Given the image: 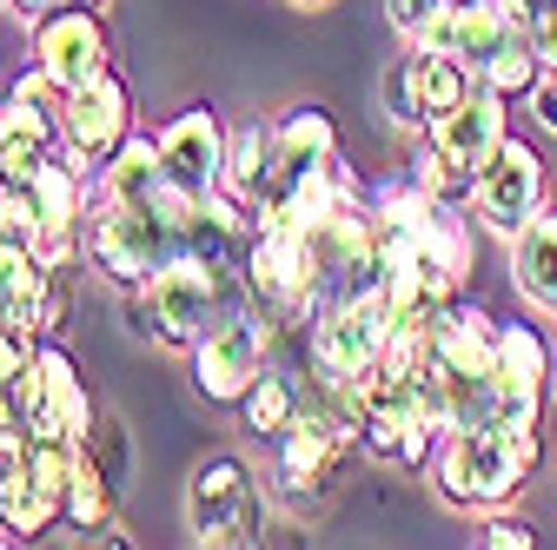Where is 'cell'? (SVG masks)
<instances>
[{
    "label": "cell",
    "mask_w": 557,
    "mask_h": 550,
    "mask_svg": "<svg viewBox=\"0 0 557 550\" xmlns=\"http://www.w3.org/2000/svg\"><path fill=\"white\" fill-rule=\"evenodd\" d=\"M550 205V166H544V153L531 147V140H518V133H505V147L492 153V166L478 173V186H471V213H478V226L484 233H498L505 246L544 213Z\"/></svg>",
    "instance_id": "9c48e42d"
},
{
    "label": "cell",
    "mask_w": 557,
    "mask_h": 550,
    "mask_svg": "<svg viewBox=\"0 0 557 550\" xmlns=\"http://www.w3.org/2000/svg\"><path fill=\"white\" fill-rule=\"evenodd\" d=\"M411 53H418V93H425V113H432V120L451 113V107L471 93L478 74H471L465 60H451V53H432V47H411ZM432 120H425V126H432Z\"/></svg>",
    "instance_id": "4316f807"
},
{
    "label": "cell",
    "mask_w": 557,
    "mask_h": 550,
    "mask_svg": "<svg viewBox=\"0 0 557 550\" xmlns=\"http://www.w3.org/2000/svg\"><path fill=\"white\" fill-rule=\"evenodd\" d=\"M524 107H531V120H537L544 140H557V74H550V66L537 74V87L524 93Z\"/></svg>",
    "instance_id": "d6a6232c"
},
{
    "label": "cell",
    "mask_w": 557,
    "mask_h": 550,
    "mask_svg": "<svg viewBox=\"0 0 557 550\" xmlns=\"http://www.w3.org/2000/svg\"><path fill=\"white\" fill-rule=\"evenodd\" d=\"M272 147H278V179H272V192L293 186V179H306V173H319V166H332V160H338V120H332V107L299 100L293 113H278V120H272ZM272 192H265V199H272Z\"/></svg>",
    "instance_id": "e0dca14e"
},
{
    "label": "cell",
    "mask_w": 557,
    "mask_h": 550,
    "mask_svg": "<svg viewBox=\"0 0 557 550\" xmlns=\"http://www.w3.org/2000/svg\"><path fill=\"white\" fill-rule=\"evenodd\" d=\"M0 524H8L14 543H21V537H47V530L60 524V504H53V491L34 477L27 451H14L8 464H0Z\"/></svg>",
    "instance_id": "7402d4cb"
},
{
    "label": "cell",
    "mask_w": 557,
    "mask_h": 550,
    "mask_svg": "<svg viewBox=\"0 0 557 550\" xmlns=\"http://www.w3.org/2000/svg\"><path fill=\"white\" fill-rule=\"evenodd\" d=\"M272 451H278V485H286L293 498H325L332 485H338V471H345V458H352L359 445L345 438L325 411H299V418L272 438Z\"/></svg>",
    "instance_id": "4fadbf2b"
},
{
    "label": "cell",
    "mask_w": 557,
    "mask_h": 550,
    "mask_svg": "<svg viewBox=\"0 0 557 550\" xmlns=\"http://www.w3.org/2000/svg\"><path fill=\"white\" fill-rule=\"evenodd\" d=\"M405 47H432V53H451L465 60L478 80H492L505 100H524L544 74V60L531 47V34L518 27L511 0H445V8L418 27V40Z\"/></svg>",
    "instance_id": "7a4b0ae2"
},
{
    "label": "cell",
    "mask_w": 557,
    "mask_h": 550,
    "mask_svg": "<svg viewBox=\"0 0 557 550\" xmlns=\"http://www.w3.org/2000/svg\"><path fill=\"white\" fill-rule=\"evenodd\" d=\"M438 8H445V0H385V14H392L398 40H418V27H425Z\"/></svg>",
    "instance_id": "d590c367"
},
{
    "label": "cell",
    "mask_w": 557,
    "mask_h": 550,
    "mask_svg": "<svg viewBox=\"0 0 557 550\" xmlns=\"http://www.w3.org/2000/svg\"><path fill=\"white\" fill-rule=\"evenodd\" d=\"M392 318H398V312H392L385 279L366 286V292H345V299L319 305V312H312V332H306L312 372H325V378L379 372V359H385V346H392Z\"/></svg>",
    "instance_id": "52a82bcc"
},
{
    "label": "cell",
    "mask_w": 557,
    "mask_h": 550,
    "mask_svg": "<svg viewBox=\"0 0 557 550\" xmlns=\"http://www.w3.org/2000/svg\"><path fill=\"white\" fill-rule=\"evenodd\" d=\"M66 312H74V292H66V272H47V292H40V338L66 325Z\"/></svg>",
    "instance_id": "836d02e7"
},
{
    "label": "cell",
    "mask_w": 557,
    "mask_h": 550,
    "mask_svg": "<svg viewBox=\"0 0 557 550\" xmlns=\"http://www.w3.org/2000/svg\"><path fill=\"white\" fill-rule=\"evenodd\" d=\"M0 543H14V537H8V524H0Z\"/></svg>",
    "instance_id": "60d3db41"
},
{
    "label": "cell",
    "mask_w": 557,
    "mask_h": 550,
    "mask_svg": "<svg viewBox=\"0 0 557 550\" xmlns=\"http://www.w3.org/2000/svg\"><path fill=\"white\" fill-rule=\"evenodd\" d=\"M511 14H518V27L531 34L537 60L557 74V0H511Z\"/></svg>",
    "instance_id": "f546056e"
},
{
    "label": "cell",
    "mask_w": 557,
    "mask_h": 550,
    "mask_svg": "<svg viewBox=\"0 0 557 550\" xmlns=\"http://www.w3.org/2000/svg\"><path fill=\"white\" fill-rule=\"evenodd\" d=\"M272 179H278V147H272V126H259V120L233 126V133H226V173H220V186H226L233 199H246L252 213H259L265 192H272Z\"/></svg>",
    "instance_id": "44dd1931"
},
{
    "label": "cell",
    "mask_w": 557,
    "mask_h": 550,
    "mask_svg": "<svg viewBox=\"0 0 557 550\" xmlns=\"http://www.w3.org/2000/svg\"><path fill=\"white\" fill-rule=\"evenodd\" d=\"M239 305H252L246 265H206V259H173L139 292H126L133 338H153V346H173V352H186L206 325Z\"/></svg>",
    "instance_id": "3957f363"
},
{
    "label": "cell",
    "mask_w": 557,
    "mask_h": 550,
    "mask_svg": "<svg viewBox=\"0 0 557 550\" xmlns=\"http://www.w3.org/2000/svg\"><path fill=\"white\" fill-rule=\"evenodd\" d=\"M272 346H278V318L265 305H239L226 318H213L193 346H186V365H193V391L206 404H239L252 391V378L272 365Z\"/></svg>",
    "instance_id": "5b68a950"
},
{
    "label": "cell",
    "mask_w": 557,
    "mask_h": 550,
    "mask_svg": "<svg viewBox=\"0 0 557 550\" xmlns=\"http://www.w3.org/2000/svg\"><path fill=\"white\" fill-rule=\"evenodd\" d=\"M40 292H47V265L34 252L0 246V325H21L40 338Z\"/></svg>",
    "instance_id": "d4e9b609"
},
{
    "label": "cell",
    "mask_w": 557,
    "mask_h": 550,
    "mask_svg": "<svg viewBox=\"0 0 557 550\" xmlns=\"http://www.w3.org/2000/svg\"><path fill=\"white\" fill-rule=\"evenodd\" d=\"M425 133L451 153V166H465V173L478 179L484 166H492V153L505 147V133H511V100H505L492 80H471V93H465L451 113H438Z\"/></svg>",
    "instance_id": "9a60e30c"
},
{
    "label": "cell",
    "mask_w": 557,
    "mask_h": 550,
    "mask_svg": "<svg viewBox=\"0 0 557 550\" xmlns=\"http://www.w3.org/2000/svg\"><path fill=\"white\" fill-rule=\"evenodd\" d=\"M484 550H531L537 543V530H531V517H505V511H492L484 517V537H478Z\"/></svg>",
    "instance_id": "1f68e13d"
},
{
    "label": "cell",
    "mask_w": 557,
    "mask_h": 550,
    "mask_svg": "<svg viewBox=\"0 0 557 550\" xmlns=\"http://www.w3.org/2000/svg\"><path fill=\"white\" fill-rule=\"evenodd\" d=\"M405 173L425 186L432 199H465V205H471V186H478L465 166H451V153L432 140V133H411V140H405Z\"/></svg>",
    "instance_id": "484cf974"
},
{
    "label": "cell",
    "mask_w": 557,
    "mask_h": 550,
    "mask_svg": "<svg viewBox=\"0 0 557 550\" xmlns=\"http://www.w3.org/2000/svg\"><path fill=\"white\" fill-rule=\"evenodd\" d=\"M293 8H332V0H293Z\"/></svg>",
    "instance_id": "f35d334b"
},
{
    "label": "cell",
    "mask_w": 557,
    "mask_h": 550,
    "mask_svg": "<svg viewBox=\"0 0 557 550\" xmlns=\"http://www.w3.org/2000/svg\"><path fill=\"white\" fill-rule=\"evenodd\" d=\"M233 411H239V425H246L252 438H278V432H286V425L299 418V411H306V398H299V372L272 359Z\"/></svg>",
    "instance_id": "603a6c76"
},
{
    "label": "cell",
    "mask_w": 557,
    "mask_h": 550,
    "mask_svg": "<svg viewBox=\"0 0 557 550\" xmlns=\"http://www.w3.org/2000/svg\"><path fill=\"white\" fill-rule=\"evenodd\" d=\"M60 153V120L27 107V100H0V179H34Z\"/></svg>",
    "instance_id": "d6986e66"
},
{
    "label": "cell",
    "mask_w": 557,
    "mask_h": 550,
    "mask_svg": "<svg viewBox=\"0 0 557 550\" xmlns=\"http://www.w3.org/2000/svg\"><path fill=\"white\" fill-rule=\"evenodd\" d=\"M133 126H139L133 120V93H126L120 74H107V80H94L81 93H66V107H60V153H74L87 173H100L126 147Z\"/></svg>",
    "instance_id": "7c38bea8"
},
{
    "label": "cell",
    "mask_w": 557,
    "mask_h": 550,
    "mask_svg": "<svg viewBox=\"0 0 557 550\" xmlns=\"http://www.w3.org/2000/svg\"><path fill=\"white\" fill-rule=\"evenodd\" d=\"M246 498H252L246 458H233V451L199 458L193 477H186V530H193V543H213V550H220V543H239Z\"/></svg>",
    "instance_id": "5bb4252c"
},
{
    "label": "cell",
    "mask_w": 557,
    "mask_h": 550,
    "mask_svg": "<svg viewBox=\"0 0 557 550\" xmlns=\"http://www.w3.org/2000/svg\"><path fill=\"white\" fill-rule=\"evenodd\" d=\"M14 398H21L27 438H60V445H87V432H94V418H100V404H94V391H87V378H81L74 352H66L53 332H47L40 346H34V365L21 372Z\"/></svg>",
    "instance_id": "ba28073f"
},
{
    "label": "cell",
    "mask_w": 557,
    "mask_h": 550,
    "mask_svg": "<svg viewBox=\"0 0 557 550\" xmlns=\"http://www.w3.org/2000/svg\"><path fill=\"white\" fill-rule=\"evenodd\" d=\"M34 239H40V199H34V179H0V246L34 252Z\"/></svg>",
    "instance_id": "f1b7e54d"
},
{
    "label": "cell",
    "mask_w": 557,
    "mask_h": 550,
    "mask_svg": "<svg viewBox=\"0 0 557 550\" xmlns=\"http://www.w3.org/2000/svg\"><path fill=\"white\" fill-rule=\"evenodd\" d=\"M173 259H186V226L180 220H166L160 205L94 199V213H87V265L113 292H139Z\"/></svg>",
    "instance_id": "277c9868"
},
{
    "label": "cell",
    "mask_w": 557,
    "mask_h": 550,
    "mask_svg": "<svg viewBox=\"0 0 557 550\" xmlns=\"http://www.w3.org/2000/svg\"><path fill=\"white\" fill-rule=\"evenodd\" d=\"M160 133H126V147L94 173V199H113V205H160Z\"/></svg>",
    "instance_id": "ffe728a7"
},
{
    "label": "cell",
    "mask_w": 557,
    "mask_h": 550,
    "mask_svg": "<svg viewBox=\"0 0 557 550\" xmlns=\"http://www.w3.org/2000/svg\"><path fill=\"white\" fill-rule=\"evenodd\" d=\"M113 511H120V491H113V477H107V471H100V458L81 445V458H74V477H66V504H60V524H74V530L100 537V530L113 524Z\"/></svg>",
    "instance_id": "cb8c5ba5"
},
{
    "label": "cell",
    "mask_w": 557,
    "mask_h": 550,
    "mask_svg": "<svg viewBox=\"0 0 557 550\" xmlns=\"http://www.w3.org/2000/svg\"><path fill=\"white\" fill-rule=\"evenodd\" d=\"M544 391H550V346L524 318H498V404L511 425H544Z\"/></svg>",
    "instance_id": "2e32d148"
},
{
    "label": "cell",
    "mask_w": 557,
    "mask_h": 550,
    "mask_svg": "<svg viewBox=\"0 0 557 550\" xmlns=\"http://www.w3.org/2000/svg\"><path fill=\"white\" fill-rule=\"evenodd\" d=\"M544 464V438L537 425H484V432H445L438 458H432V485L451 511H478V517H492V511H511L524 498V485L537 477Z\"/></svg>",
    "instance_id": "6da1fadb"
},
{
    "label": "cell",
    "mask_w": 557,
    "mask_h": 550,
    "mask_svg": "<svg viewBox=\"0 0 557 550\" xmlns=\"http://www.w3.org/2000/svg\"><path fill=\"white\" fill-rule=\"evenodd\" d=\"M34 346H40L34 332H21V325H0V391H14V385H21V372L34 365Z\"/></svg>",
    "instance_id": "4dcf8cb0"
},
{
    "label": "cell",
    "mask_w": 557,
    "mask_h": 550,
    "mask_svg": "<svg viewBox=\"0 0 557 550\" xmlns=\"http://www.w3.org/2000/svg\"><path fill=\"white\" fill-rule=\"evenodd\" d=\"M299 252H306V292H312V305H332L345 292H366V286L385 279L372 205H338V213L306 220L299 226Z\"/></svg>",
    "instance_id": "8992f818"
},
{
    "label": "cell",
    "mask_w": 557,
    "mask_h": 550,
    "mask_svg": "<svg viewBox=\"0 0 557 550\" xmlns=\"http://www.w3.org/2000/svg\"><path fill=\"white\" fill-rule=\"evenodd\" d=\"M27 47L53 74L60 93H81V87H94V80L113 74V34H107L100 8H74V0H60L53 14H40L27 27Z\"/></svg>",
    "instance_id": "30bf717a"
},
{
    "label": "cell",
    "mask_w": 557,
    "mask_h": 550,
    "mask_svg": "<svg viewBox=\"0 0 557 550\" xmlns=\"http://www.w3.org/2000/svg\"><path fill=\"white\" fill-rule=\"evenodd\" d=\"M226 133H233V126L220 120L213 100H199V107H186L180 120L160 126V179H166L173 199L206 205V192H220V173H226Z\"/></svg>",
    "instance_id": "8fae6325"
},
{
    "label": "cell",
    "mask_w": 557,
    "mask_h": 550,
    "mask_svg": "<svg viewBox=\"0 0 557 550\" xmlns=\"http://www.w3.org/2000/svg\"><path fill=\"white\" fill-rule=\"evenodd\" d=\"M511 286L537 318H557V205H544L511 239Z\"/></svg>",
    "instance_id": "ac0fdd59"
},
{
    "label": "cell",
    "mask_w": 557,
    "mask_h": 550,
    "mask_svg": "<svg viewBox=\"0 0 557 550\" xmlns=\"http://www.w3.org/2000/svg\"><path fill=\"white\" fill-rule=\"evenodd\" d=\"M74 8H107V0H74Z\"/></svg>",
    "instance_id": "ab89813d"
},
{
    "label": "cell",
    "mask_w": 557,
    "mask_h": 550,
    "mask_svg": "<svg viewBox=\"0 0 557 550\" xmlns=\"http://www.w3.org/2000/svg\"><path fill=\"white\" fill-rule=\"evenodd\" d=\"M14 451H27V418H21V398L0 391V464H8Z\"/></svg>",
    "instance_id": "e575fe53"
},
{
    "label": "cell",
    "mask_w": 557,
    "mask_h": 550,
    "mask_svg": "<svg viewBox=\"0 0 557 550\" xmlns=\"http://www.w3.org/2000/svg\"><path fill=\"white\" fill-rule=\"evenodd\" d=\"M379 93H385V113H392V126L405 133V140H411V133H425V93H418V53L405 47L392 66H385V80H379Z\"/></svg>",
    "instance_id": "83f0119b"
},
{
    "label": "cell",
    "mask_w": 557,
    "mask_h": 550,
    "mask_svg": "<svg viewBox=\"0 0 557 550\" xmlns=\"http://www.w3.org/2000/svg\"><path fill=\"white\" fill-rule=\"evenodd\" d=\"M0 8H8L14 21H27V27H34L40 14H53V8H60V0H0Z\"/></svg>",
    "instance_id": "8d00e7d4"
},
{
    "label": "cell",
    "mask_w": 557,
    "mask_h": 550,
    "mask_svg": "<svg viewBox=\"0 0 557 550\" xmlns=\"http://www.w3.org/2000/svg\"><path fill=\"white\" fill-rule=\"evenodd\" d=\"M550 391H557V346H550Z\"/></svg>",
    "instance_id": "74e56055"
}]
</instances>
